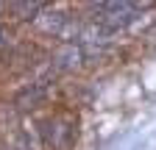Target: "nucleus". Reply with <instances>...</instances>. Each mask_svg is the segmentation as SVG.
Here are the masks:
<instances>
[{"label":"nucleus","mask_w":156,"mask_h":150,"mask_svg":"<svg viewBox=\"0 0 156 150\" xmlns=\"http://www.w3.org/2000/svg\"><path fill=\"white\" fill-rule=\"evenodd\" d=\"M11 9H14L20 17H23V20H36V17L42 14L48 6H45V3H14Z\"/></svg>","instance_id":"7ed1b4c3"},{"label":"nucleus","mask_w":156,"mask_h":150,"mask_svg":"<svg viewBox=\"0 0 156 150\" xmlns=\"http://www.w3.org/2000/svg\"><path fill=\"white\" fill-rule=\"evenodd\" d=\"M98 14V20L101 22H106L109 28H126V25H131L136 17H142V11H148L151 9V3H95L92 6Z\"/></svg>","instance_id":"f257e3e1"},{"label":"nucleus","mask_w":156,"mask_h":150,"mask_svg":"<svg viewBox=\"0 0 156 150\" xmlns=\"http://www.w3.org/2000/svg\"><path fill=\"white\" fill-rule=\"evenodd\" d=\"M39 134L48 150H70L75 142V122L67 117H50L42 122Z\"/></svg>","instance_id":"f03ea898"},{"label":"nucleus","mask_w":156,"mask_h":150,"mask_svg":"<svg viewBox=\"0 0 156 150\" xmlns=\"http://www.w3.org/2000/svg\"><path fill=\"white\" fill-rule=\"evenodd\" d=\"M11 42V31L9 28H3V25H0V47H6Z\"/></svg>","instance_id":"20e7f679"}]
</instances>
